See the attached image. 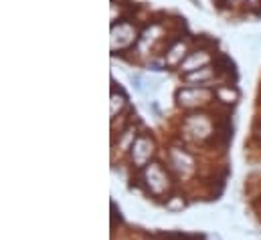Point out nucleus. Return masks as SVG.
<instances>
[{
	"label": "nucleus",
	"instance_id": "1",
	"mask_svg": "<svg viewBox=\"0 0 261 240\" xmlns=\"http://www.w3.org/2000/svg\"><path fill=\"white\" fill-rule=\"evenodd\" d=\"M134 174L136 176L132 178V188L140 190L144 196H148L160 204L178 188V184L174 180V176L170 174V170L166 168V164H162L158 160H154L144 170L134 172Z\"/></svg>",
	"mask_w": 261,
	"mask_h": 240
},
{
	"label": "nucleus",
	"instance_id": "2",
	"mask_svg": "<svg viewBox=\"0 0 261 240\" xmlns=\"http://www.w3.org/2000/svg\"><path fill=\"white\" fill-rule=\"evenodd\" d=\"M164 164L170 170V174L174 176L176 184H189L198 176V162H196L195 154L189 152L185 145H170L164 154Z\"/></svg>",
	"mask_w": 261,
	"mask_h": 240
},
{
	"label": "nucleus",
	"instance_id": "3",
	"mask_svg": "<svg viewBox=\"0 0 261 240\" xmlns=\"http://www.w3.org/2000/svg\"><path fill=\"white\" fill-rule=\"evenodd\" d=\"M180 135L185 141L191 143H211L215 135V117L211 119L204 113H191L182 119L180 125Z\"/></svg>",
	"mask_w": 261,
	"mask_h": 240
},
{
	"label": "nucleus",
	"instance_id": "4",
	"mask_svg": "<svg viewBox=\"0 0 261 240\" xmlns=\"http://www.w3.org/2000/svg\"><path fill=\"white\" fill-rule=\"evenodd\" d=\"M156 154H158V143L154 135L150 131H140L126 160L130 164L132 172H140L156 160Z\"/></svg>",
	"mask_w": 261,
	"mask_h": 240
},
{
	"label": "nucleus",
	"instance_id": "5",
	"mask_svg": "<svg viewBox=\"0 0 261 240\" xmlns=\"http://www.w3.org/2000/svg\"><path fill=\"white\" fill-rule=\"evenodd\" d=\"M138 43V28L134 26V22L128 20H118V24H112V53L114 55H122L128 49H134V45Z\"/></svg>",
	"mask_w": 261,
	"mask_h": 240
},
{
	"label": "nucleus",
	"instance_id": "6",
	"mask_svg": "<svg viewBox=\"0 0 261 240\" xmlns=\"http://www.w3.org/2000/svg\"><path fill=\"white\" fill-rule=\"evenodd\" d=\"M215 99L211 87H180L176 91V103L182 109H198Z\"/></svg>",
	"mask_w": 261,
	"mask_h": 240
},
{
	"label": "nucleus",
	"instance_id": "7",
	"mask_svg": "<svg viewBox=\"0 0 261 240\" xmlns=\"http://www.w3.org/2000/svg\"><path fill=\"white\" fill-rule=\"evenodd\" d=\"M138 133H140V131L134 127V121H132L126 129H122V131L118 133V137H114V143H112L114 154L118 152L120 156H126V158H128V154H130V149H132V145H134V141H136V137H138Z\"/></svg>",
	"mask_w": 261,
	"mask_h": 240
},
{
	"label": "nucleus",
	"instance_id": "8",
	"mask_svg": "<svg viewBox=\"0 0 261 240\" xmlns=\"http://www.w3.org/2000/svg\"><path fill=\"white\" fill-rule=\"evenodd\" d=\"M208 63H213V57L208 55V51H206V49H196V51H191V53H189V57L182 61V65H180V75L198 71V69H202V67H208Z\"/></svg>",
	"mask_w": 261,
	"mask_h": 240
},
{
	"label": "nucleus",
	"instance_id": "9",
	"mask_svg": "<svg viewBox=\"0 0 261 240\" xmlns=\"http://www.w3.org/2000/svg\"><path fill=\"white\" fill-rule=\"evenodd\" d=\"M213 69L217 73V77H227V79H237V71H235V63L231 61L229 55L225 53H217L213 55Z\"/></svg>",
	"mask_w": 261,
	"mask_h": 240
},
{
	"label": "nucleus",
	"instance_id": "10",
	"mask_svg": "<svg viewBox=\"0 0 261 240\" xmlns=\"http://www.w3.org/2000/svg\"><path fill=\"white\" fill-rule=\"evenodd\" d=\"M213 93H215V101L221 105H227V107L235 105L239 99V91L231 83H221V85L213 87Z\"/></svg>",
	"mask_w": 261,
	"mask_h": 240
},
{
	"label": "nucleus",
	"instance_id": "11",
	"mask_svg": "<svg viewBox=\"0 0 261 240\" xmlns=\"http://www.w3.org/2000/svg\"><path fill=\"white\" fill-rule=\"evenodd\" d=\"M180 77H182L185 83H196V87H211V83H213V79L217 77V73H215V69H211V67H202V69H198V71L185 73V75H180Z\"/></svg>",
	"mask_w": 261,
	"mask_h": 240
},
{
	"label": "nucleus",
	"instance_id": "12",
	"mask_svg": "<svg viewBox=\"0 0 261 240\" xmlns=\"http://www.w3.org/2000/svg\"><path fill=\"white\" fill-rule=\"evenodd\" d=\"M187 57H189V47L182 41H174V45L166 51L164 63H166V67H180Z\"/></svg>",
	"mask_w": 261,
	"mask_h": 240
},
{
	"label": "nucleus",
	"instance_id": "13",
	"mask_svg": "<svg viewBox=\"0 0 261 240\" xmlns=\"http://www.w3.org/2000/svg\"><path fill=\"white\" fill-rule=\"evenodd\" d=\"M162 206H164V210L168 212V214H178V212H182L187 206H189V198H187V194H182L178 188L162 202Z\"/></svg>",
	"mask_w": 261,
	"mask_h": 240
},
{
	"label": "nucleus",
	"instance_id": "14",
	"mask_svg": "<svg viewBox=\"0 0 261 240\" xmlns=\"http://www.w3.org/2000/svg\"><path fill=\"white\" fill-rule=\"evenodd\" d=\"M112 85V121H116L118 117H122L124 107H128V97L120 87H116V83Z\"/></svg>",
	"mask_w": 261,
	"mask_h": 240
},
{
	"label": "nucleus",
	"instance_id": "15",
	"mask_svg": "<svg viewBox=\"0 0 261 240\" xmlns=\"http://www.w3.org/2000/svg\"><path fill=\"white\" fill-rule=\"evenodd\" d=\"M130 83H132V87H134L138 93H144V79H142V75H140V73H132Z\"/></svg>",
	"mask_w": 261,
	"mask_h": 240
},
{
	"label": "nucleus",
	"instance_id": "16",
	"mask_svg": "<svg viewBox=\"0 0 261 240\" xmlns=\"http://www.w3.org/2000/svg\"><path fill=\"white\" fill-rule=\"evenodd\" d=\"M253 139L261 145V117L255 121V127H253Z\"/></svg>",
	"mask_w": 261,
	"mask_h": 240
},
{
	"label": "nucleus",
	"instance_id": "17",
	"mask_svg": "<svg viewBox=\"0 0 261 240\" xmlns=\"http://www.w3.org/2000/svg\"><path fill=\"white\" fill-rule=\"evenodd\" d=\"M144 236H146V234H138V236H134V232H128V234H122L118 240H144Z\"/></svg>",
	"mask_w": 261,
	"mask_h": 240
},
{
	"label": "nucleus",
	"instance_id": "18",
	"mask_svg": "<svg viewBox=\"0 0 261 240\" xmlns=\"http://www.w3.org/2000/svg\"><path fill=\"white\" fill-rule=\"evenodd\" d=\"M185 240H206V236H204V234H189V232H187Z\"/></svg>",
	"mask_w": 261,
	"mask_h": 240
},
{
	"label": "nucleus",
	"instance_id": "19",
	"mask_svg": "<svg viewBox=\"0 0 261 240\" xmlns=\"http://www.w3.org/2000/svg\"><path fill=\"white\" fill-rule=\"evenodd\" d=\"M144 240H160V236L154 232V234H146V236H144Z\"/></svg>",
	"mask_w": 261,
	"mask_h": 240
},
{
	"label": "nucleus",
	"instance_id": "20",
	"mask_svg": "<svg viewBox=\"0 0 261 240\" xmlns=\"http://www.w3.org/2000/svg\"><path fill=\"white\" fill-rule=\"evenodd\" d=\"M259 206H261V200H259ZM259 214H261V208H259Z\"/></svg>",
	"mask_w": 261,
	"mask_h": 240
},
{
	"label": "nucleus",
	"instance_id": "21",
	"mask_svg": "<svg viewBox=\"0 0 261 240\" xmlns=\"http://www.w3.org/2000/svg\"><path fill=\"white\" fill-rule=\"evenodd\" d=\"M206 240H217V238H206Z\"/></svg>",
	"mask_w": 261,
	"mask_h": 240
}]
</instances>
